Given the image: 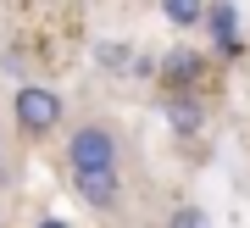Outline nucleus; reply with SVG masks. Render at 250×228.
<instances>
[{
	"mask_svg": "<svg viewBox=\"0 0 250 228\" xmlns=\"http://www.w3.org/2000/svg\"><path fill=\"white\" fill-rule=\"evenodd\" d=\"M156 6H161V17L172 28H200V6L206 0H156Z\"/></svg>",
	"mask_w": 250,
	"mask_h": 228,
	"instance_id": "7",
	"label": "nucleus"
},
{
	"mask_svg": "<svg viewBox=\"0 0 250 228\" xmlns=\"http://www.w3.org/2000/svg\"><path fill=\"white\" fill-rule=\"evenodd\" d=\"M62 95L45 84H22L17 89V100H11V117H17V128H22V139H50L56 128H62Z\"/></svg>",
	"mask_w": 250,
	"mask_h": 228,
	"instance_id": "2",
	"label": "nucleus"
},
{
	"mask_svg": "<svg viewBox=\"0 0 250 228\" xmlns=\"http://www.w3.org/2000/svg\"><path fill=\"white\" fill-rule=\"evenodd\" d=\"M39 228H67V223H39Z\"/></svg>",
	"mask_w": 250,
	"mask_h": 228,
	"instance_id": "11",
	"label": "nucleus"
},
{
	"mask_svg": "<svg viewBox=\"0 0 250 228\" xmlns=\"http://www.w3.org/2000/svg\"><path fill=\"white\" fill-rule=\"evenodd\" d=\"M0 184H11V161H6V145H0Z\"/></svg>",
	"mask_w": 250,
	"mask_h": 228,
	"instance_id": "10",
	"label": "nucleus"
},
{
	"mask_svg": "<svg viewBox=\"0 0 250 228\" xmlns=\"http://www.w3.org/2000/svg\"><path fill=\"white\" fill-rule=\"evenodd\" d=\"M200 23L211 28L217 56H239L245 50V45H239V11H233V0H206V6H200Z\"/></svg>",
	"mask_w": 250,
	"mask_h": 228,
	"instance_id": "5",
	"label": "nucleus"
},
{
	"mask_svg": "<svg viewBox=\"0 0 250 228\" xmlns=\"http://www.w3.org/2000/svg\"><path fill=\"white\" fill-rule=\"evenodd\" d=\"M128 62H134L128 45H100V67H106V72H128Z\"/></svg>",
	"mask_w": 250,
	"mask_h": 228,
	"instance_id": "9",
	"label": "nucleus"
},
{
	"mask_svg": "<svg viewBox=\"0 0 250 228\" xmlns=\"http://www.w3.org/2000/svg\"><path fill=\"white\" fill-rule=\"evenodd\" d=\"M161 117H167L172 134H184V139H195V134L206 128V100L189 95V89H167L161 95Z\"/></svg>",
	"mask_w": 250,
	"mask_h": 228,
	"instance_id": "4",
	"label": "nucleus"
},
{
	"mask_svg": "<svg viewBox=\"0 0 250 228\" xmlns=\"http://www.w3.org/2000/svg\"><path fill=\"white\" fill-rule=\"evenodd\" d=\"M72 189L89 211H117L123 206V167H78Z\"/></svg>",
	"mask_w": 250,
	"mask_h": 228,
	"instance_id": "3",
	"label": "nucleus"
},
{
	"mask_svg": "<svg viewBox=\"0 0 250 228\" xmlns=\"http://www.w3.org/2000/svg\"><path fill=\"white\" fill-rule=\"evenodd\" d=\"M161 228H211V217H206L195 201H178V206L167 211V223H161Z\"/></svg>",
	"mask_w": 250,
	"mask_h": 228,
	"instance_id": "8",
	"label": "nucleus"
},
{
	"mask_svg": "<svg viewBox=\"0 0 250 228\" xmlns=\"http://www.w3.org/2000/svg\"><path fill=\"white\" fill-rule=\"evenodd\" d=\"M78 167H123V134L100 117L78 123L67 134V173H78Z\"/></svg>",
	"mask_w": 250,
	"mask_h": 228,
	"instance_id": "1",
	"label": "nucleus"
},
{
	"mask_svg": "<svg viewBox=\"0 0 250 228\" xmlns=\"http://www.w3.org/2000/svg\"><path fill=\"white\" fill-rule=\"evenodd\" d=\"M206 67H211V56H200V50H172V56H161V84H167V89H189V84H200Z\"/></svg>",
	"mask_w": 250,
	"mask_h": 228,
	"instance_id": "6",
	"label": "nucleus"
}]
</instances>
